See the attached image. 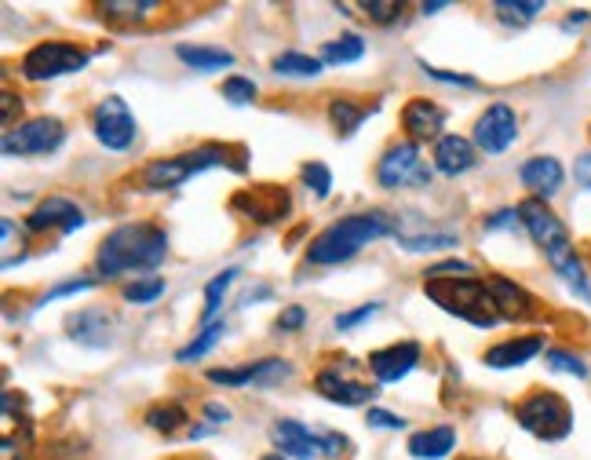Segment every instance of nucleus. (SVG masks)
I'll use <instances>...</instances> for the list:
<instances>
[{
    "mask_svg": "<svg viewBox=\"0 0 591 460\" xmlns=\"http://www.w3.org/2000/svg\"><path fill=\"white\" fill-rule=\"evenodd\" d=\"M519 216H522L526 234H530L533 245L544 253L548 267L556 270L559 282L577 296V300L591 304V278L584 270V259H581V253H577L565 223L556 216V208H551L548 202H540V197H526V202L519 205Z\"/></svg>",
    "mask_w": 591,
    "mask_h": 460,
    "instance_id": "nucleus-1",
    "label": "nucleus"
},
{
    "mask_svg": "<svg viewBox=\"0 0 591 460\" xmlns=\"http://www.w3.org/2000/svg\"><path fill=\"white\" fill-rule=\"evenodd\" d=\"M169 256V231L154 219H132L113 227L95 248L99 282H113L132 270H157Z\"/></svg>",
    "mask_w": 591,
    "mask_h": 460,
    "instance_id": "nucleus-2",
    "label": "nucleus"
},
{
    "mask_svg": "<svg viewBox=\"0 0 591 460\" xmlns=\"http://www.w3.org/2000/svg\"><path fill=\"white\" fill-rule=\"evenodd\" d=\"M395 234V216L384 208H366V213H350L344 219H333L329 227L318 231L307 245V264L310 267H339L355 259L361 248Z\"/></svg>",
    "mask_w": 591,
    "mask_h": 460,
    "instance_id": "nucleus-3",
    "label": "nucleus"
},
{
    "mask_svg": "<svg viewBox=\"0 0 591 460\" xmlns=\"http://www.w3.org/2000/svg\"><path fill=\"white\" fill-rule=\"evenodd\" d=\"M234 154L242 157V151L226 143H205L197 151H183L172 157H157L140 172V186L143 191H180L183 183H191L194 176L208 168H231V172H245V161H234Z\"/></svg>",
    "mask_w": 591,
    "mask_h": 460,
    "instance_id": "nucleus-4",
    "label": "nucleus"
},
{
    "mask_svg": "<svg viewBox=\"0 0 591 460\" xmlns=\"http://www.w3.org/2000/svg\"><path fill=\"white\" fill-rule=\"evenodd\" d=\"M424 293L427 300H435L449 315H457L460 321H468L475 329H497L500 310L493 300V289H489L486 278H424Z\"/></svg>",
    "mask_w": 591,
    "mask_h": 460,
    "instance_id": "nucleus-5",
    "label": "nucleus"
},
{
    "mask_svg": "<svg viewBox=\"0 0 591 460\" xmlns=\"http://www.w3.org/2000/svg\"><path fill=\"white\" fill-rule=\"evenodd\" d=\"M271 442L285 460H322V457L336 460V457H344L350 450L347 435L310 428V425H304V420H296V417H278V420H274Z\"/></svg>",
    "mask_w": 591,
    "mask_h": 460,
    "instance_id": "nucleus-6",
    "label": "nucleus"
},
{
    "mask_svg": "<svg viewBox=\"0 0 591 460\" xmlns=\"http://www.w3.org/2000/svg\"><path fill=\"white\" fill-rule=\"evenodd\" d=\"M514 425L540 442H565L573 435V406L559 391L537 388L514 406Z\"/></svg>",
    "mask_w": 591,
    "mask_h": 460,
    "instance_id": "nucleus-7",
    "label": "nucleus"
},
{
    "mask_svg": "<svg viewBox=\"0 0 591 460\" xmlns=\"http://www.w3.org/2000/svg\"><path fill=\"white\" fill-rule=\"evenodd\" d=\"M88 62H92V55H88L81 44H73V41H41V44H33L30 52L19 59V78H27L33 84H44V81L70 78V73H81Z\"/></svg>",
    "mask_w": 591,
    "mask_h": 460,
    "instance_id": "nucleus-8",
    "label": "nucleus"
},
{
    "mask_svg": "<svg viewBox=\"0 0 591 460\" xmlns=\"http://www.w3.org/2000/svg\"><path fill=\"white\" fill-rule=\"evenodd\" d=\"M435 180V165H427L420 157V143L401 140L391 143L384 151V157L376 161V183L384 191H401V186H431Z\"/></svg>",
    "mask_w": 591,
    "mask_h": 460,
    "instance_id": "nucleus-9",
    "label": "nucleus"
},
{
    "mask_svg": "<svg viewBox=\"0 0 591 460\" xmlns=\"http://www.w3.org/2000/svg\"><path fill=\"white\" fill-rule=\"evenodd\" d=\"M62 143H67V124L59 117H33L8 129L4 140H0V151H4V157H41L55 154Z\"/></svg>",
    "mask_w": 591,
    "mask_h": 460,
    "instance_id": "nucleus-10",
    "label": "nucleus"
},
{
    "mask_svg": "<svg viewBox=\"0 0 591 460\" xmlns=\"http://www.w3.org/2000/svg\"><path fill=\"white\" fill-rule=\"evenodd\" d=\"M92 132L95 140L106 146V151H129L140 135V124H135V114L129 110L121 95H106L99 99V106L92 110Z\"/></svg>",
    "mask_w": 591,
    "mask_h": 460,
    "instance_id": "nucleus-11",
    "label": "nucleus"
},
{
    "mask_svg": "<svg viewBox=\"0 0 591 460\" xmlns=\"http://www.w3.org/2000/svg\"><path fill=\"white\" fill-rule=\"evenodd\" d=\"M514 140H519V114H514V106L489 103L482 114H479V121H475L471 143L479 146L482 154L500 157V154L511 151Z\"/></svg>",
    "mask_w": 591,
    "mask_h": 460,
    "instance_id": "nucleus-12",
    "label": "nucleus"
},
{
    "mask_svg": "<svg viewBox=\"0 0 591 460\" xmlns=\"http://www.w3.org/2000/svg\"><path fill=\"white\" fill-rule=\"evenodd\" d=\"M293 377V362L285 358H259V362H245L234 369H208V380L220 384V388H274V384H285Z\"/></svg>",
    "mask_w": 591,
    "mask_h": 460,
    "instance_id": "nucleus-13",
    "label": "nucleus"
},
{
    "mask_svg": "<svg viewBox=\"0 0 591 460\" xmlns=\"http://www.w3.org/2000/svg\"><path fill=\"white\" fill-rule=\"evenodd\" d=\"M231 208H234V213L248 216L253 223H263V227H267V223L285 219V213H288V191H285V186H274V183L248 186V191L231 197Z\"/></svg>",
    "mask_w": 591,
    "mask_h": 460,
    "instance_id": "nucleus-14",
    "label": "nucleus"
},
{
    "mask_svg": "<svg viewBox=\"0 0 591 460\" xmlns=\"http://www.w3.org/2000/svg\"><path fill=\"white\" fill-rule=\"evenodd\" d=\"M395 238L406 253H449L460 245V234L435 231L420 219V213H401L395 216Z\"/></svg>",
    "mask_w": 591,
    "mask_h": 460,
    "instance_id": "nucleus-15",
    "label": "nucleus"
},
{
    "mask_svg": "<svg viewBox=\"0 0 591 460\" xmlns=\"http://www.w3.org/2000/svg\"><path fill=\"white\" fill-rule=\"evenodd\" d=\"M420 358H424V347L417 340H398V344L380 347V351H373L369 369H373L376 384H398L420 366Z\"/></svg>",
    "mask_w": 591,
    "mask_h": 460,
    "instance_id": "nucleus-16",
    "label": "nucleus"
},
{
    "mask_svg": "<svg viewBox=\"0 0 591 460\" xmlns=\"http://www.w3.org/2000/svg\"><path fill=\"white\" fill-rule=\"evenodd\" d=\"M84 227V208L78 202H70V197H44L41 205L33 208L27 216V231L41 234V231H59V234H73Z\"/></svg>",
    "mask_w": 591,
    "mask_h": 460,
    "instance_id": "nucleus-17",
    "label": "nucleus"
},
{
    "mask_svg": "<svg viewBox=\"0 0 591 460\" xmlns=\"http://www.w3.org/2000/svg\"><path fill=\"white\" fill-rule=\"evenodd\" d=\"M548 344H544V333H514V337L493 344L489 351L482 355V362L489 369H522L530 366L537 355H544Z\"/></svg>",
    "mask_w": 591,
    "mask_h": 460,
    "instance_id": "nucleus-18",
    "label": "nucleus"
},
{
    "mask_svg": "<svg viewBox=\"0 0 591 460\" xmlns=\"http://www.w3.org/2000/svg\"><path fill=\"white\" fill-rule=\"evenodd\" d=\"M314 391H318L325 402H336V406H366V402H373V395H376L373 384L347 377L339 366L322 369L318 377H314Z\"/></svg>",
    "mask_w": 591,
    "mask_h": 460,
    "instance_id": "nucleus-19",
    "label": "nucleus"
},
{
    "mask_svg": "<svg viewBox=\"0 0 591 460\" xmlns=\"http://www.w3.org/2000/svg\"><path fill=\"white\" fill-rule=\"evenodd\" d=\"M519 183L530 191V197H540V202H551L559 191H562V183H565V168H562V161L559 157H551V154H533V157H526L522 165H519Z\"/></svg>",
    "mask_w": 591,
    "mask_h": 460,
    "instance_id": "nucleus-20",
    "label": "nucleus"
},
{
    "mask_svg": "<svg viewBox=\"0 0 591 460\" xmlns=\"http://www.w3.org/2000/svg\"><path fill=\"white\" fill-rule=\"evenodd\" d=\"M401 129L412 143H427V140H442V129H446V110L435 103V99H409L406 106H401Z\"/></svg>",
    "mask_w": 591,
    "mask_h": 460,
    "instance_id": "nucleus-21",
    "label": "nucleus"
},
{
    "mask_svg": "<svg viewBox=\"0 0 591 460\" xmlns=\"http://www.w3.org/2000/svg\"><path fill=\"white\" fill-rule=\"evenodd\" d=\"M67 333L73 344L103 351V347L113 344V315L106 307H81L67 318Z\"/></svg>",
    "mask_w": 591,
    "mask_h": 460,
    "instance_id": "nucleus-22",
    "label": "nucleus"
},
{
    "mask_svg": "<svg viewBox=\"0 0 591 460\" xmlns=\"http://www.w3.org/2000/svg\"><path fill=\"white\" fill-rule=\"evenodd\" d=\"M431 165H435V172H442V176L457 180V176H463V172H471L475 165H479V146H475L468 135L446 132L442 140L435 143Z\"/></svg>",
    "mask_w": 591,
    "mask_h": 460,
    "instance_id": "nucleus-23",
    "label": "nucleus"
},
{
    "mask_svg": "<svg viewBox=\"0 0 591 460\" xmlns=\"http://www.w3.org/2000/svg\"><path fill=\"white\" fill-rule=\"evenodd\" d=\"M489 289H493V300H497V310L505 321H530L537 315V300L530 296V289H522L519 282H511L505 275H486Z\"/></svg>",
    "mask_w": 591,
    "mask_h": 460,
    "instance_id": "nucleus-24",
    "label": "nucleus"
},
{
    "mask_svg": "<svg viewBox=\"0 0 591 460\" xmlns=\"http://www.w3.org/2000/svg\"><path fill=\"white\" fill-rule=\"evenodd\" d=\"M406 450L412 460H442L457 450V428L452 425H438V428H424V431H412Z\"/></svg>",
    "mask_w": 591,
    "mask_h": 460,
    "instance_id": "nucleus-25",
    "label": "nucleus"
},
{
    "mask_svg": "<svg viewBox=\"0 0 591 460\" xmlns=\"http://www.w3.org/2000/svg\"><path fill=\"white\" fill-rule=\"evenodd\" d=\"M175 59L186 62V67L197 73H216V70L234 67V52L220 44H175Z\"/></svg>",
    "mask_w": 591,
    "mask_h": 460,
    "instance_id": "nucleus-26",
    "label": "nucleus"
},
{
    "mask_svg": "<svg viewBox=\"0 0 591 460\" xmlns=\"http://www.w3.org/2000/svg\"><path fill=\"white\" fill-rule=\"evenodd\" d=\"M271 70L278 73V78H318V73L325 70L322 55H307V52H278L271 59Z\"/></svg>",
    "mask_w": 591,
    "mask_h": 460,
    "instance_id": "nucleus-27",
    "label": "nucleus"
},
{
    "mask_svg": "<svg viewBox=\"0 0 591 460\" xmlns=\"http://www.w3.org/2000/svg\"><path fill=\"white\" fill-rule=\"evenodd\" d=\"M361 55H366V41L358 33H339L322 44V62H329V67H350Z\"/></svg>",
    "mask_w": 591,
    "mask_h": 460,
    "instance_id": "nucleus-28",
    "label": "nucleus"
},
{
    "mask_svg": "<svg viewBox=\"0 0 591 460\" xmlns=\"http://www.w3.org/2000/svg\"><path fill=\"white\" fill-rule=\"evenodd\" d=\"M223 337H226V321H212V326H205L201 333H194V340H191V344L175 351V362H180V366H191V362H197V358H205V355H208L212 347H216Z\"/></svg>",
    "mask_w": 591,
    "mask_h": 460,
    "instance_id": "nucleus-29",
    "label": "nucleus"
},
{
    "mask_svg": "<svg viewBox=\"0 0 591 460\" xmlns=\"http://www.w3.org/2000/svg\"><path fill=\"white\" fill-rule=\"evenodd\" d=\"M366 117H369V110H366V106H358L355 99L336 95L333 103H329V121H333V129H336L339 135H355Z\"/></svg>",
    "mask_w": 591,
    "mask_h": 460,
    "instance_id": "nucleus-30",
    "label": "nucleus"
},
{
    "mask_svg": "<svg viewBox=\"0 0 591 460\" xmlns=\"http://www.w3.org/2000/svg\"><path fill=\"white\" fill-rule=\"evenodd\" d=\"M143 420H146V428H154L161 435H175L186 425V420H191V413H186L180 402H157V406L146 409Z\"/></svg>",
    "mask_w": 591,
    "mask_h": 460,
    "instance_id": "nucleus-31",
    "label": "nucleus"
},
{
    "mask_svg": "<svg viewBox=\"0 0 591 460\" xmlns=\"http://www.w3.org/2000/svg\"><path fill=\"white\" fill-rule=\"evenodd\" d=\"M237 275H242L237 267H226V270H220V275L205 285V310H201V321H205V326H212V321H216L220 307L226 300V289H231V285L237 282Z\"/></svg>",
    "mask_w": 591,
    "mask_h": 460,
    "instance_id": "nucleus-32",
    "label": "nucleus"
},
{
    "mask_svg": "<svg viewBox=\"0 0 591 460\" xmlns=\"http://www.w3.org/2000/svg\"><path fill=\"white\" fill-rule=\"evenodd\" d=\"M544 362H548L551 372H565V377H573V380H588V377H591L584 355L570 351V347H548V351H544Z\"/></svg>",
    "mask_w": 591,
    "mask_h": 460,
    "instance_id": "nucleus-33",
    "label": "nucleus"
},
{
    "mask_svg": "<svg viewBox=\"0 0 591 460\" xmlns=\"http://www.w3.org/2000/svg\"><path fill=\"white\" fill-rule=\"evenodd\" d=\"M500 22H511V27H526L533 22L540 11H544V0H497L493 4Z\"/></svg>",
    "mask_w": 591,
    "mask_h": 460,
    "instance_id": "nucleus-34",
    "label": "nucleus"
},
{
    "mask_svg": "<svg viewBox=\"0 0 591 460\" xmlns=\"http://www.w3.org/2000/svg\"><path fill=\"white\" fill-rule=\"evenodd\" d=\"M161 4H154V0H110V4H99V11H103L106 19H121V22H143L154 16Z\"/></svg>",
    "mask_w": 591,
    "mask_h": 460,
    "instance_id": "nucleus-35",
    "label": "nucleus"
},
{
    "mask_svg": "<svg viewBox=\"0 0 591 460\" xmlns=\"http://www.w3.org/2000/svg\"><path fill=\"white\" fill-rule=\"evenodd\" d=\"M165 289H169V282L161 275L135 278L132 285H124V300L135 304V307H150V304H157L161 296H165Z\"/></svg>",
    "mask_w": 591,
    "mask_h": 460,
    "instance_id": "nucleus-36",
    "label": "nucleus"
},
{
    "mask_svg": "<svg viewBox=\"0 0 591 460\" xmlns=\"http://www.w3.org/2000/svg\"><path fill=\"white\" fill-rule=\"evenodd\" d=\"M220 95H223L231 106H248V103L256 99V81H253V78H242V73H231V78L223 81Z\"/></svg>",
    "mask_w": 591,
    "mask_h": 460,
    "instance_id": "nucleus-37",
    "label": "nucleus"
},
{
    "mask_svg": "<svg viewBox=\"0 0 591 460\" xmlns=\"http://www.w3.org/2000/svg\"><path fill=\"white\" fill-rule=\"evenodd\" d=\"M299 176H304L307 191H314V197L333 194V172H329V165H322V161H307V165L299 168Z\"/></svg>",
    "mask_w": 591,
    "mask_h": 460,
    "instance_id": "nucleus-38",
    "label": "nucleus"
},
{
    "mask_svg": "<svg viewBox=\"0 0 591 460\" xmlns=\"http://www.w3.org/2000/svg\"><path fill=\"white\" fill-rule=\"evenodd\" d=\"M361 11H366L373 22H380V27H391L401 16V0H366Z\"/></svg>",
    "mask_w": 591,
    "mask_h": 460,
    "instance_id": "nucleus-39",
    "label": "nucleus"
},
{
    "mask_svg": "<svg viewBox=\"0 0 591 460\" xmlns=\"http://www.w3.org/2000/svg\"><path fill=\"white\" fill-rule=\"evenodd\" d=\"M479 270H475V264H468V259H442V264L427 267L424 278H475Z\"/></svg>",
    "mask_w": 591,
    "mask_h": 460,
    "instance_id": "nucleus-40",
    "label": "nucleus"
},
{
    "mask_svg": "<svg viewBox=\"0 0 591 460\" xmlns=\"http://www.w3.org/2000/svg\"><path fill=\"white\" fill-rule=\"evenodd\" d=\"M376 310H380V304L369 300V304H361V307H355V310H344V315H336L333 326H336V333H350V329H358L361 321H369Z\"/></svg>",
    "mask_w": 591,
    "mask_h": 460,
    "instance_id": "nucleus-41",
    "label": "nucleus"
},
{
    "mask_svg": "<svg viewBox=\"0 0 591 460\" xmlns=\"http://www.w3.org/2000/svg\"><path fill=\"white\" fill-rule=\"evenodd\" d=\"M95 285H99V278H70V282L55 285V289H48V293L41 296V304L62 300V296H81V293H92Z\"/></svg>",
    "mask_w": 591,
    "mask_h": 460,
    "instance_id": "nucleus-42",
    "label": "nucleus"
},
{
    "mask_svg": "<svg viewBox=\"0 0 591 460\" xmlns=\"http://www.w3.org/2000/svg\"><path fill=\"white\" fill-rule=\"evenodd\" d=\"M420 70H424L431 81L460 84V89H479V78H468V73H452V70H438V67H431V62H424V59H420Z\"/></svg>",
    "mask_w": 591,
    "mask_h": 460,
    "instance_id": "nucleus-43",
    "label": "nucleus"
},
{
    "mask_svg": "<svg viewBox=\"0 0 591 460\" xmlns=\"http://www.w3.org/2000/svg\"><path fill=\"white\" fill-rule=\"evenodd\" d=\"M514 227H522V216H519V208H497V213H489L486 223H482V231H514Z\"/></svg>",
    "mask_w": 591,
    "mask_h": 460,
    "instance_id": "nucleus-44",
    "label": "nucleus"
},
{
    "mask_svg": "<svg viewBox=\"0 0 591 460\" xmlns=\"http://www.w3.org/2000/svg\"><path fill=\"white\" fill-rule=\"evenodd\" d=\"M304 321H307V310L299 304H288L278 315V321H274V329H278V333H299V329H304Z\"/></svg>",
    "mask_w": 591,
    "mask_h": 460,
    "instance_id": "nucleus-45",
    "label": "nucleus"
},
{
    "mask_svg": "<svg viewBox=\"0 0 591 460\" xmlns=\"http://www.w3.org/2000/svg\"><path fill=\"white\" fill-rule=\"evenodd\" d=\"M369 428H384V431H401L406 428V420H401L398 413H391V409H380V406H369Z\"/></svg>",
    "mask_w": 591,
    "mask_h": 460,
    "instance_id": "nucleus-46",
    "label": "nucleus"
},
{
    "mask_svg": "<svg viewBox=\"0 0 591 460\" xmlns=\"http://www.w3.org/2000/svg\"><path fill=\"white\" fill-rule=\"evenodd\" d=\"M201 417L208 420V428H226L231 425V406H223V402H205L201 406Z\"/></svg>",
    "mask_w": 591,
    "mask_h": 460,
    "instance_id": "nucleus-47",
    "label": "nucleus"
},
{
    "mask_svg": "<svg viewBox=\"0 0 591 460\" xmlns=\"http://www.w3.org/2000/svg\"><path fill=\"white\" fill-rule=\"evenodd\" d=\"M573 180H577V186H581V191H591V151L577 154V161H573Z\"/></svg>",
    "mask_w": 591,
    "mask_h": 460,
    "instance_id": "nucleus-48",
    "label": "nucleus"
},
{
    "mask_svg": "<svg viewBox=\"0 0 591 460\" xmlns=\"http://www.w3.org/2000/svg\"><path fill=\"white\" fill-rule=\"evenodd\" d=\"M16 110L22 114V99L16 92H4V132L16 129Z\"/></svg>",
    "mask_w": 591,
    "mask_h": 460,
    "instance_id": "nucleus-49",
    "label": "nucleus"
},
{
    "mask_svg": "<svg viewBox=\"0 0 591 460\" xmlns=\"http://www.w3.org/2000/svg\"><path fill=\"white\" fill-rule=\"evenodd\" d=\"M588 19H591L588 11H573V16H565V19H562V30H565V33H570V30H581Z\"/></svg>",
    "mask_w": 591,
    "mask_h": 460,
    "instance_id": "nucleus-50",
    "label": "nucleus"
},
{
    "mask_svg": "<svg viewBox=\"0 0 591 460\" xmlns=\"http://www.w3.org/2000/svg\"><path fill=\"white\" fill-rule=\"evenodd\" d=\"M446 8H449L446 0H431V4H427V0H424V4H420L424 16H438V11H446Z\"/></svg>",
    "mask_w": 591,
    "mask_h": 460,
    "instance_id": "nucleus-51",
    "label": "nucleus"
},
{
    "mask_svg": "<svg viewBox=\"0 0 591 460\" xmlns=\"http://www.w3.org/2000/svg\"><path fill=\"white\" fill-rule=\"evenodd\" d=\"M259 460H285L282 453H267V457H259Z\"/></svg>",
    "mask_w": 591,
    "mask_h": 460,
    "instance_id": "nucleus-52",
    "label": "nucleus"
}]
</instances>
